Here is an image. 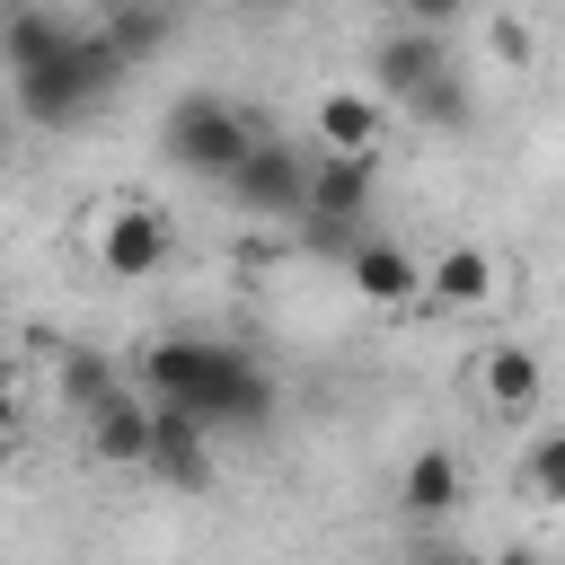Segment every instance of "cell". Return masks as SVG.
I'll return each instance as SVG.
<instances>
[{"label":"cell","instance_id":"1","mask_svg":"<svg viewBox=\"0 0 565 565\" xmlns=\"http://www.w3.org/2000/svg\"><path fill=\"white\" fill-rule=\"evenodd\" d=\"M141 388L203 415L212 433H256L274 415V371L230 335H150L141 344Z\"/></svg>","mask_w":565,"mask_h":565},{"label":"cell","instance_id":"2","mask_svg":"<svg viewBox=\"0 0 565 565\" xmlns=\"http://www.w3.org/2000/svg\"><path fill=\"white\" fill-rule=\"evenodd\" d=\"M124 71H141V62L115 44V26H71L35 71H9V88H18V115H26V124L62 132V124L97 115V106L124 88Z\"/></svg>","mask_w":565,"mask_h":565},{"label":"cell","instance_id":"3","mask_svg":"<svg viewBox=\"0 0 565 565\" xmlns=\"http://www.w3.org/2000/svg\"><path fill=\"white\" fill-rule=\"evenodd\" d=\"M371 88L397 106V115H415L424 132H468V79H459V62H450V44H441V26H397L380 53H371Z\"/></svg>","mask_w":565,"mask_h":565},{"label":"cell","instance_id":"4","mask_svg":"<svg viewBox=\"0 0 565 565\" xmlns=\"http://www.w3.org/2000/svg\"><path fill=\"white\" fill-rule=\"evenodd\" d=\"M159 150H168V168H185V177H203V185H221L247 150H256V124L230 106V97H212V88H185L177 106H168V124H159Z\"/></svg>","mask_w":565,"mask_h":565},{"label":"cell","instance_id":"5","mask_svg":"<svg viewBox=\"0 0 565 565\" xmlns=\"http://www.w3.org/2000/svg\"><path fill=\"white\" fill-rule=\"evenodd\" d=\"M309 168H318V150H291L282 132H256V150L221 177V194L238 212H265V221H309Z\"/></svg>","mask_w":565,"mask_h":565},{"label":"cell","instance_id":"6","mask_svg":"<svg viewBox=\"0 0 565 565\" xmlns=\"http://www.w3.org/2000/svg\"><path fill=\"white\" fill-rule=\"evenodd\" d=\"M371 159L380 150H327L318 141V168H309V238L318 247H353V221L371 212Z\"/></svg>","mask_w":565,"mask_h":565},{"label":"cell","instance_id":"7","mask_svg":"<svg viewBox=\"0 0 565 565\" xmlns=\"http://www.w3.org/2000/svg\"><path fill=\"white\" fill-rule=\"evenodd\" d=\"M168 247H177V230H168L159 203H106V221H97V265H106L115 282H150V274L168 265Z\"/></svg>","mask_w":565,"mask_h":565},{"label":"cell","instance_id":"8","mask_svg":"<svg viewBox=\"0 0 565 565\" xmlns=\"http://www.w3.org/2000/svg\"><path fill=\"white\" fill-rule=\"evenodd\" d=\"M79 433H88V450L106 459V468H150V433H159V397L132 380V388H115V397H97L88 415H79Z\"/></svg>","mask_w":565,"mask_h":565},{"label":"cell","instance_id":"9","mask_svg":"<svg viewBox=\"0 0 565 565\" xmlns=\"http://www.w3.org/2000/svg\"><path fill=\"white\" fill-rule=\"evenodd\" d=\"M494 291H503V265H494V247H441V256H424V300L433 309H494Z\"/></svg>","mask_w":565,"mask_h":565},{"label":"cell","instance_id":"10","mask_svg":"<svg viewBox=\"0 0 565 565\" xmlns=\"http://www.w3.org/2000/svg\"><path fill=\"white\" fill-rule=\"evenodd\" d=\"M141 477L185 486V494H194V486H212V424L159 397V433H150V468H141Z\"/></svg>","mask_w":565,"mask_h":565},{"label":"cell","instance_id":"11","mask_svg":"<svg viewBox=\"0 0 565 565\" xmlns=\"http://www.w3.org/2000/svg\"><path fill=\"white\" fill-rule=\"evenodd\" d=\"M344 282H353L371 309H406V300H424V265H415L397 238H353V247H344Z\"/></svg>","mask_w":565,"mask_h":565},{"label":"cell","instance_id":"12","mask_svg":"<svg viewBox=\"0 0 565 565\" xmlns=\"http://www.w3.org/2000/svg\"><path fill=\"white\" fill-rule=\"evenodd\" d=\"M539 388H547V371H539L530 344H486V353H477V397H486L494 415H530Z\"/></svg>","mask_w":565,"mask_h":565},{"label":"cell","instance_id":"13","mask_svg":"<svg viewBox=\"0 0 565 565\" xmlns=\"http://www.w3.org/2000/svg\"><path fill=\"white\" fill-rule=\"evenodd\" d=\"M388 132V97L380 88H327L318 97V141L327 150H380Z\"/></svg>","mask_w":565,"mask_h":565},{"label":"cell","instance_id":"14","mask_svg":"<svg viewBox=\"0 0 565 565\" xmlns=\"http://www.w3.org/2000/svg\"><path fill=\"white\" fill-rule=\"evenodd\" d=\"M459 494H468V468H459L441 441H433V450H415V459H406V477H397V503H406V512H424V521H433V512H450Z\"/></svg>","mask_w":565,"mask_h":565},{"label":"cell","instance_id":"15","mask_svg":"<svg viewBox=\"0 0 565 565\" xmlns=\"http://www.w3.org/2000/svg\"><path fill=\"white\" fill-rule=\"evenodd\" d=\"M53 388H62V406H71V424H79V415H88L97 397H115L124 380H115V362H106L97 344H71V353L53 362Z\"/></svg>","mask_w":565,"mask_h":565},{"label":"cell","instance_id":"16","mask_svg":"<svg viewBox=\"0 0 565 565\" xmlns=\"http://www.w3.org/2000/svg\"><path fill=\"white\" fill-rule=\"evenodd\" d=\"M521 494H530V503H565V433H539V441H530Z\"/></svg>","mask_w":565,"mask_h":565},{"label":"cell","instance_id":"17","mask_svg":"<svg viewBox=\"0 0 565 565\" xmlns=\"http://www.w3.org/2000/svg\"><path fill=\"white\" fill-rule=\"evenodd\" d=\"M106 26H115V44H124L132 62H150V53H159V35H168V18H159V9H115Z\"/></svg>","mask_w":565,"mask_h":565},{"label":"cell","instance_id":"18","mask_svg":"<svg viewBox=\"0 0 565 565\" xmlns=\"http://www.w3.org/2000/svg\"><path fill=\"white\" fill-rule=\"evenodd\" d=\"M397 9H406V18H415V26H450V18H459V9H468V0H397Z\"/></svg>","mask_w":565,"mask_h":565},{"label":"cell","instance_id":"19","mask_svg":"<svg viewBox=\"0 0 565 565\" xmlns=\"http://www.w3.org/2000/svg\"><path fill=\"white\" fill-rule=\"evenodd\" d=\"M230 9H291V0H230Z\"/></svg>","mask_w":565,"mask_h":565}]
</instances>
